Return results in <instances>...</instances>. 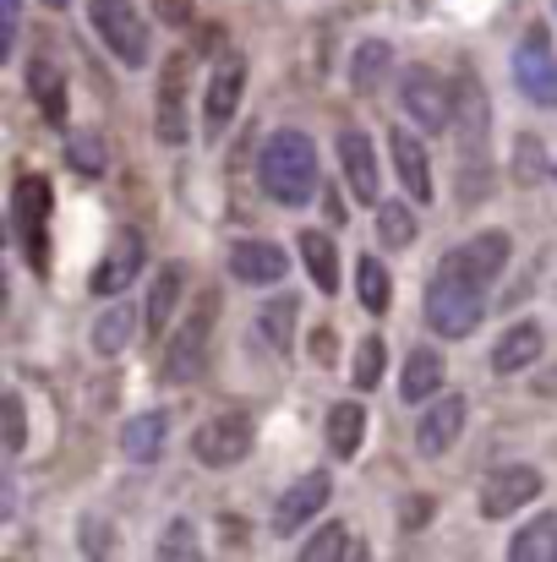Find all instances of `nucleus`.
<instances>
[{
    "label": "nucleus",
    "instance_id": "obj_5",
    "mask_svg": "<svg viewBox=\"0 0 557 562\" xmlns=\"http://www.w3.org/2000/svg\"><path fill=\"white\" fill-rule=\"evenodd\" d=\"M88 16H93V27H99V38L115 49V60H126V66H143L148 60V27H143V16L126 5V0H88Z\"/></svg>",
    "mask_w": 557,
    "mask_h": 562
},
{
    "label": "nucleus",
    "instance_id": "obj_17",
    "mask_svg": "<svg viewBox=\"0 0 557 562\" xmlns=\"http://www.w3.org/2000/svg\"><path fill=\"white\" fill-rule=\"evenodd\" d=\"M339 165H345V181L361 202H377V159H371L367 132H345L339 137Z\"/></svg>",
    "mask_w": 557,
    "mask_h": 562
},
{
    "label": "nucleus",
    "instance_id": "obj_1",
    "mask_svg": "<svg viewBox=\"0 0 557 562\" xmlns=\"http://www.w3.org/2000/svg\"><path fill=\"white\" fill-rule=\"evenodd\" d=\"M257 181L274 202H307L318 191V154H312V137L301 132H274L257 154Z\"/></svg>",
    "mask_w": 557,
    "mask_h": 562
},
{
    "label": "nucleus",
    "instance_id": "obj_28",
    "mask_svg": "<svg viewBox=\"0 0 557 562\" xmlns=\"http://www.w3.org/2000/svg\"><path fill=\"white\" fill-rule=\"evenodd\" d=\"M388 60H393V49H388L382 38H367V44L356 49V66H350V82H356L361 93H377V82H382V71H388Z\"/></svg>",
    "mask_w": 557,
    "mask_h": 562
},
{
    "label": "nucleus",
    "instance_id": "obj_12",
    "mask_svg": "<svg viewBox=\"0 0 557 562\" xmlns=\"http://www.w3.org/2000/svg\"><path fill=\"white\" fill-rule=\"evenodd\" d=\"M328 475L323 470H312L307 481H296L285 497H279V508H274V536H296L312 514H323V503H328Z\"/></svg>",
    "mask_w": 557,
    "mask_h": 562
},
{
    "label": "nucleus",
    "instance_id": "obj_23",
    "mask_svg": "<svg viewBox=\"0 0 557 562\" xmlns=\"http://www.w3.org/2000/svg\"><path fill=\"white\" fill-rule=\"evenodd\" d=\"M301 257H307V268H312V284H318L323 295H334V290H339V251H334V240L318 235V229H307V235H301Z\"/></svg>",
    "mask_w": 557,
    "mask_h": 562
},
{
    "label": "nucleus",
    "instance_id": "obj_3",
    "mask_svg": "<svg viewBox=\"0 0 557 562\" xmlns=\"http://www.w3.org/2000/svg\"><path fill=\"white\" fill-rule=\"evenodd\" d=\"M49 202H55V196H49V181L16 176V187H11V224H16V240H22V257L33 262V273L49 268V235H44Z\"/></svg>",
    "mask_w": 557,
    "mask_h": 562
},
{
    "label": "nucleus",
    "instance_id": "obj_14",
    "mask_svg": "<svg viewBox=\"0 0 557 562\" xmlns=\"http://www.w3.org/2000/svg\"><path fill=\"white\" fill-rule=\"evenodd\" d=\"M137 262H143V235H137V229H121V235H115V246L104 251L99 273H93V290H99V295H121V290L132 284Z\"/></svg>",
    "mask_w": 557,
    "mask_h": 562
},
{
    "label": "nucleus",
    "instance_id": "obj_34",
    "mask_svg": "<svg viewBox=\"0 0 557 562\" xmlns=\"http://www.w3.org/2000/svg\"><path fill=\"white\" fill-rule=\"evenodd\" d=\"M159 562H197V536H191V525L176 519L170 530H165V541H159Z\"/></svg>",
    "mask_w": 557,
    "mask_h": 562
},
{
    "label": "nucleus",
    "instance_id": "obj_29",
    "mask_svg": "<svg viewBox=\"0 0 557 562\" xmlns=\"http://www.w3.org/2000/svg\"><path fill=\"white\" fill-rule=\"evenodd\" d=\"M296 301L290 295H279L274 306H263V334H268V345L279 350V356H290V334H296Z\"/></svg>",
    "mask_w": 557,
    "mask_h": 562
},
{
    "label": "nucleus",
    "instance_id": "obj_7",
    "mask_svg": "<svg viewBox=\"0 0 557 562\" xmlns=\"http://www.w3.org/2000/svg\"><path fill=\"white\" fill-rule=\"evenodd\" d=\"M514 82L542 110H557V55H553V44H547V27H531L525 44L514 49Z\"/></svg>",
    "mask_w": 557,
    "mask_h": 562
},
{
    "label": "nucleus",
    "instance_id": "obj_11",
    "mask_svg": "<svg viewBox=\"0 0 557 562\" xmlns=\"http://www.w3.org/2000/svg\"><path fill=\"white\" fill-rule=\"evenodd\" d=\"M503 262H509V235H498V229H487V235H476V240H465L443 268H454V273H465L470 284H492L498 273H503Z\"/></svg>",
    "mask_w": 557,
    "mask_h": 562
},
{
    "label": "nucleus",
    "instance_id": "obj_19",
    "mask_svg": "<svg viewBox=\"0 0 557 562\" xmlns=\"http://www.w3.org/2000/svg\"><path fill=\"white\" fill-rule=\"evenodd\" d=\"M393 170H399V181H404V191L415 196V202H426L432 196V170H426V148L410 137V132H393Z\"/></svg>",
    "mask_w": 557,
    "mask_h": 562
},
{
    "label": "nucleus",
    "instance_id": "obj_13",
    "mask_svg": "<svg viewBox=\"0 0 557 562\" xmlns=\"http://www.w3.org/2000/svg\"><path fill=\"white\" fill-rule=\"evenodd\" d=\"M285 268L290 262H285V251L274 240H241V246H230V273L241 284H279Z\"/></svg>",
    "mask_w": 557,
    "mask_h": 562
},
{
    "label": "nucleus",
    "instance_id": "obj_37",
    "mask_svg": "<svg viewBox=\"0 0 557 562\" xmlns=\"http://www.w3.org/2000/svg\"><path fill=\"white\" fill-rule=\"evenodd\" d=\"M22 442H27V420H22V398H16V393H5V448H11V453H22Z\"/></svg>",
    "mask_w": 557,
    "mask_h": 562
},
{
    "label": "nucleus",
    "instance_id": "obj_40",
    "mask_svg": "<svg viewBox=\"0 0 557 562\" xmlns=\"http://www.w3.org/2000/svg\"><path fill=\"white\" fill-rule=\"evenodd\" d=\"M426 514H432L426 503H410V508H404V525H410V530H421V525H426Z\"/></svg>",
    "mask_w": 557,
    "mask_h": 562
},
{
    "label": "nucleus",
    "instance_id": "obj_26",
    "mask_svg": "<svg viewBox=\"0 0 557 562\" xmlns=\"http://www.w3.org/2000/svg\"><path fill=\"white\" fill-rule=\"evenodd\" d=\"M176 301H181V268L170 262V268L154 279V295H148V306H143L154 334H165V328H170V317H176Z\"/></svg>",
    "mask_w": 557,
    "mask_h": 562
},
{
    "label": "nucleus",
    "instance_id": "obj_36",
    "mask_svg": "<svg viewBox=\"0 0 557 562\" xmlns=\"http://www.w3.org/2000/svg\"><path fill=\"white\" fill-rule=\"evenodd\" d=\"M514 176H520V187L542 181V143H536V137H520V148H514Z\"/></svg>",
    "mask_w": 557,
    "mask_h": 562
},
{
    "label": "nucleus",
    "instance_id": "obj_16",
    "mask_svg": "<svg viewBox=\"0 0 557 562\" xmlns=\"http://www.w3.org/2000/svg\"><path fill=\"white\" fill-rule=\"evenodd\" d=\"M159 143H186V55L159 77Z\"/></svg>",
    "mask_w": 557,
    "mask_h": 562
},
{
    "label": "nucleus",
    "instance_id": "obj_24",
    "mask_svg": "<svg viewBox=\"0 0 557 562\" xmlns=\"http://www.w3.org/2000/svg\"><path fill=\"white\" fill-rule=\"evenodd\" d=\"M437 387H443V356H437V350H410L399 393H404V398H432Z\"/></svg>",
    "mask_w": 557,
    "mask_h": 562
},
{
    "label": "nucleus",
    "instance_id": "obj_8",
    "mask_svg": "<svg viewBox=\"0 0 557 562\" xmlns=\"http://www.w3.org/2000/svg\"><path fill=\"white\" fill-rule=\"evenodd\" d=\"M404 110L426 126V132H448L454 126V93L432 66H410L404 71Z\"/></svg>",
    "mask_w": 557,
    "mask_h": 562
},
{
    "label": "nucleus",
    "instance_id": "obj_33",
    "mask_svg": "<svg viewBox=\"0 0 557 562\" xmlns=\"http://www.w3.org/2000/svg\"><path fill=\"white\" fill-rule=\"evenodd\" d=\"M377 240H382V246H410V240H415V218H410L404 207H393V202L377 207Z\"/></svg>",
    "mask_w": 557,
    "mask_h": 562
},
{
    "label": "nucleus",
    "instance_id": "obj_2",
    "mask_svg": "<svg viewBox=\"0 0 557 562\" xmlns=\"http://www.w3.org/2000/svg\"><path fill=\"white\" fill-rule=\"evenodd\" d=\"M481 317H487L481 284H470L465 273L443 268V273L426 284V323H432L443 339H465V334H470Z\"/></svg>",
    "mask_w": 557,
    "mask_h": 562
},
{
    "label": "nucleus",
    "instance_id": "obj_41",
    "mask_svg": "<svg viewBox=\"0 0 557 562\" xmlns=\"http://www.w3.org/2000/svg\"><path fill=\"white\" fill-rule=\"evenodd\" d=\"M0 5H5V49H11V38H16V11H22V5H16V0H0Z\"/></svg>",
    "mask_w": 557,
    "mask_h": 562
},
{
    "label": "nucleus",
    "instance_id": "obj_25",
    "mask_svg": "<svg viewBox=\"0 0 557 562\" xmlns=\"http://www.w3.org/2000/svg\"><path fill=\"white\" fill-rule=\"evenodd\" d=\"M361 437H367V409H361V404H339V409L328 415V448H334L339 459H350V453L361 448Z\"/></svg>",
    "mask_w": 557,
    "mask_h": 562
},
{
    "label": "nucleus",
    "instance_id": "obj_32",
    "mask_svg": "<svg viewBox=\"0 0 557 562\" xmlns=\"http://www.w3.org/2000/svg\"><path fill=\"white\" fill-rule=\"evenodd\" d=\"M345 552H350V536H345V525H328V530H318V536L307 541L301 562H345Z\"/></svg>",
    "mask_w": 557,
    "mask_h": 562
},
{
    "label": "nucleus",
    "instance_id": "obj_20",
    "mask_svg": "<svg viewBox=\"0 0 557 562\" xmlns=\"http://www.w3.org/2000/svg\"><path fill=\"white\" fill-rule=\"evenodd\" d=\"M536 356H542V328H536V323H520V328H509V334L498 339V350H492V367L509 376V372H525Z\"/></svg>",
    "mask_w": 557,
    "mask_h": 562
},
{
    "label": "nucleus",
    "instance_id": "obj_39",
    "mask_svg": "<svg viewBox=\"0 0 557 562\" xmlns=\"http://www.w3.org/2000/svg\"><path fill=\"white\" fill-rule=\"evenodd\" d=\"M312 350H318V361L328 367V361H334V334H318V339H312Z\"/></svg>",
    "mask_w": 557,
    "mask_h": 562
},
{
    "label": "nucleus",
    "instance_id": "obj_9",
    "mask_svg": "<svg viewBox=\"0 0 557 562\" xmlns=\"http://www.w3.org/2000/svg\"><path fill=\"white\" fill-rule=\"evenodd\" d=\"M241 88H246V60L230 49V55H219V66H213V77H208V99H202V121H208L213 137L230 126V115H235V104H241Z\"/></svg>",
    "mask_w": 557,
    "mask_h": 562
},
{
    "label": "nucleus",
    "instance_id": "obj_38",
    "mask_svg": "<svg viewBox=\"0 0 557 562\" xmlns=\"http://www.w3.org/2000/svg\"><path fill=\"white\" fill-rule=\"evenodd\" d=\"M159 5V16L170 22V27H186L191 22V0H154Z\"/></svg>",
    "mask_w": 557,
    "mask_h": 562
},
{
    "label": "nucleus",
    "instance_id": "obj_31",
    "mask_svg": "<svg viewBox=\"0 0 557 562\" xmlns=\"http://www.w3.org/2000/svg\"><path fill=\"white\" fill-rule=\"evenodd\" d=\"M66 159H71L77 176H99V170H104V148H99L93 132H71V137H66Z\"/></svg>",
    "mask_w": 557,
    "mask_h": 562
},
{
    "label": "nucleus",
    "instance_id": "obj_22",
    "mask_svg": "<svg viewBox=\"0 0 557 562\" xmlns=\"http://www.w3.org/2000/svg\"><path fill=\"white\" fill-rule=\"evenodd\" d=\"M27 82H33V99H38L44 121H66V82H60V66L49 55H38L27 66Z\"/></svg>",
    "mask_w": 557,
    "mask_h": 562
},
{
    "label": "nucleus",
    "instance_id": "obj_30",
    "mask_svg": "<svg viewBox=\"0 0 557 562\" xmlns=\"http://www.w3.org/2000/svg\"><path fill=\"white\" fill-rule=\"evenodd\" d=\"M356 279H361V306L382 317V312H388V268H382L377 257H361V262H356Z\"/></svg>",
    "mask_w": 557,
    "mask_h": 562
},
{
    "label": "nucleus",
    "instance_id": "obj_42",
    "mask_svg": "<svg viewBox=\"0 0 557 562\" xmlns=\"http://www.w3.org/2000/svg\"><path fill=\"white\" fill-rule=\"evenodd\" d=\"M44 5H66V0H44Z\"/></svg>",
    "mask_w": 557,
    "mask_h": 562
},
{
    "label": "nucleus",
    "instance_id": "obj_15",
    "mask_svg": "<svg viewBox=\"0 0 557 562\" xmlns=\"http://www.w3.org/2000/svg\"><path fill=\"white\" fill-rule=\"evenodd\" d=\"M459 426H465V393H443V398L421 415V426H415L421 453H443V448H454Z\"/></svg>",
    "mask_w": 557,
    "mask_h": 562
},
{
    "label": "nucleus",
    "instance_id": "obj_4",
    "mask_svg": "<svg viewBox=\"0 0 557 562\" xmlns=\"http://www.w3.org/2000/svg\"><path fill=\"white\" fill-rule=\"evenodd\" d=\"M191 448H197V459H202V464H213V470L241 464V459L252 453V415H246V409H219L213 420H202V426H197Z\"/></svg>",
    "mask_w": 557,
    "mask_h": 562
},
{
    "label": "nucleus",
    "instance_id": "obj_27",
    "mask_svg": "<svg viewBox=\"0 0 557 562\" xmlns=\"http://www.w3.org/2000/svg\"><path fill=\"white\" fill-rule=\"evenodd\" d=\"M132 312H137V306H110V312L99 317V328H93V350H99V356H121V350L132 345V328H137Z\"/></svg>",
    "mask_w": 557,
    "mask_h": 562
},
{
    "label": "nucleus",
    "instance_id": "obj_21",
    "mask_svg": "<svg viewBox=\"0 0 557 562\" xmlns=\"http://www.w3.org/2000/svg\"><path fill=\"white\" fill-rule=\"evenodd\" d=\"M509 562H557V514H542V519H531L520 536H514V547H509Z\"/></svg>",
    "mask_w": 557,
    "mask_h": 562
},
{
    "label": "nucleus",
    "instance_id": "obj_18",
    "mask_svg": "<svg viewBox=\"0 0 557 562\" xmlns=\"http://www.w3.org/2000/svg\"><path fill=\"white\" fill-rule=\"evenodd\" d=\"M165 437H170V420L154 409V415H132V420H126L121 448H126V459H132V464H154V459L165 453Z\"/></svg>",
    "mask_w": 557,
    "mask_h": 562
},
{
    "label": "nucleus",
    "instance_id": "obj_6",
    "mask_svg": "<svg viewBox=\"0 0 557 562\" xmlns=\"http://www.w3.org/2000/svg\"><path fill=\"white\" fill-rule=\"evenodd\" d=\"M208 328H213V295H202L197 301V312L186 317L181 328H176V339L165 345V382H191V376H202L208 367Z\"/></svg>",
    "mask_w": 557,
    "mask_h": 562
},
{
    "label": "nucleus",
    "instance_id": "obj_35",
    "mask_svg": "<svg viewBox=\"0 0 557 562\" xmlns=\"http://www.w3.org/2000/svg\"><path fill=\"white\" fill-rule=\"evenodd\" d=\"M382 339H361V350H356V382L361 387H377V376H382Z\"/></svg>",
    "mask_w": 557,
    "mask_h": 562
},
{
    "label": "nucleus",
    "instance_id": "obj_10",
    "mask_svg": "<svg viewBox=\"0 0 557 562\" xmlns=\"http://www.w3.org/2000/svg\"><path fill=\"white\" fill-rule=\"evenodd\" d=\"M531 497H542V475L531 464H514V470H498L487 486H481V514L487 519H509L514 508H525Z\"/></svg>",
    "mask_w": 557,
    "mask_h": 562
}]
</instances>
